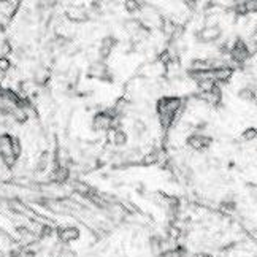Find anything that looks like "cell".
<instances>
[{
	"instance_id": "1",
	"label": "cell",
	"mask_w": 257,
	"mask_h": 257,
	"mask_svg": "<svg viewBox=\"0 0 257 257\" xmlns=\"http://www.w3.org/2000/svg\"><path fill=\"white\" fill-rule=\"evenodd\" d=\"M19 156H21V143L16 137L10 134L0 135V162L7 169H13Z\"/></svg>"
},
{
	"instance_id": "2",
	"label": "cell",
	"mask_w": 257,
	"mask_h": 257,
	"mask_svg": "<svg viewBox=\"0 0 257 257\" xmlns=\"http://www.w3.org/2000/svg\"><path fill=\"white\" fill-rule=\"evenodd\" d=\"M184 106H186V102L181 97L167 95V97H161L159 100H157L156 110H157V114H170V116L178 117L184 110Z\"/></svg>"
},
{
	"instance_id": "3",
	"label": "cell",
	"mask_w": 257,
	"mask_h": 257,
	"mask_svg": "<svg viewBox=\"0 0 257 257\" xmlns=\"http://www.w3.org/2000/svg\"><path fill=\"white\" fill-rule=\"evenodd\" d=\"M92 131L94 132H110L111 128H119L121 122L113 117L111 114H108L106 111H98L94 117H92Z\"/></svg>"
},
{
	"instance_id": "4",
	"label": "cell",
	"mask_w": 257,
	"mask_h": 257,
	"mask_svg": "<svg viewBox=\"0 0 257 257\" xmlns=\"http://www.w3.org/2000/svg\"><path fill=\"white\" fill-rule=\"evenodd\" d=\"M222 31L219 26H206L197 32V38L200 43H214L221 38Z\"/></svg>"
},
{
	"instance_id": "5",
	"label": "cell",
	"mask_w": 257,
	"mask_h": 257,
	"mask_svg": "<svg viewBox=\"0 0 257 257\" xmlns=\"http://www.w3.org/2000/svg\"><path fill=\"white\" fill-rule=\"evenodd\" d=\"M213 143L211 137L203 135V134H192L187 137L186 145L191 148L192 151H203L206 148H210V145Z\"/></svg>"
},
{
	"instance_id": "6",
	"label": "cell",
	"mask_w": 257,
	"mask_h": 257,
	"mask_svg": "<svg viewBox=\"0 0 257 257\" xmlns=\"http://www.w3.org/2000/svg\"><path fill=\"white\" fill-rule=\"evenodd\" d=\"M57 236L59 240L62 243L68 244V243H73L80 238V229L75 225H64V227H59L57 229Z\"/></svg>"
},
{
	"instance_id": "7",
	"label": "cell",
	"mask_w": 257,
	"mask_h": 257,
	"mask_svg": "<svg viewBox=\"0 0 257 257\" xmlns=\"http://www.w3.org/2000/svg\"><path fill=\"white\" fill-rule=\"evenodd\" d=\"M87 75L91 78H97V80H106L110 78V73H108V67L105 65L103 61H95L89 65Z\"/></svg>"
},
{
	"instance_id": "8",
	"label": "cell",
	"mask_w": 257,
	"mask_h": 257,
	"mask_svg": "<svg viewBox=\"0 0 257 257\" xmlns=\"http://www.w3.org/2000/svg\"><path fill=\"white\" fill-rule=\"evenodd\" d=\"M114 46H116V38L114 37L106 35V37L102 38L100 48H98V56H100V61H105V59H108L111 56Z\"/></svg>"
},
{
	"instance_id": "9",
	"label": "cell",
	"mask_w": 257,
	"mask_h": 257,
	"mask_svg": "<svg viewBox=\"0 0 257 257\" xmlns=\"http://www.w3.org/2000/svg\"><path fill=\"white\" fill-rule=\"evenodd\" d=\"M108 138H110V142L114 146H117V148L125 146L127 142H128V135H127V132L124 131L122 127H119V128H111V131L108 132Z\"/></svg>"
},
{
	"instance_id": "10",
	"label": "cell",
	"mask_w": 257,
	"mask_h": 257,
	"mask_svg": "<svg viewBox=\"0 0 257 257\" xmlns=\"http://www.w3.org/2000/svg\"><path fill=\"white\" fill-rule=\"evenodd\" d=\"M51 164H53L51 154H49L48 151H45V153H42L40 156H38L37 164H35V170L38 173H45V172H48L49 169H51Z\"/></svg>"
},
{
	"instance_id": "11",
	"label": "cell",
	"mask_w": 257,
	"mask_h": 257,
	"mask_svg": "<svg viewBox=\"0 0 257 257\" xmlns=\"http://www.w3.org/2000/svg\"><path fill=\"white\" fill-rule=\"evenodd\" d=\"M73 191L78 194V195H83V197H91L92 194H94V191H92V187L89 186V183H84V181H80V180H75L73 181Z\"/></svg>"
},
{
	"instance_id": "12",
	"label": "cell",
	"mask_w": 257,
	"mask_h": 257,
	"mask_svg": "<svg viewBox=\"0 0 257 257\" xmlns=\"http://www.w3.org/2000/svg\"><path fill=\"white\" fill-rule=\"evenodd\" d=\"M238 97L241 100H246V102H252L255 100V87L252 86H244L238 91Z\"/></svg>"
},
{
	"instance_id": "13",
	"label": "cell",
	"mask_w": 257,
	"mask_h": 257,
	"mask_svg": "<svg viewBox=\"0 0 257 257\" xmlns=\"http://www.w3.org/2000/svg\"><path fill=\"white\" fill-rule=\"evenodd\" d=\"M132 131H134L137 135H143V134H146V131H148V125H146V122H145L143 119H135V121H134V125H132Z\"/></svg>"
},
{
	"instance_id": "14",
	"label": "cell",
	"mask_w": 257,
	"mask_h": 257,
	"mask_svg": "<svg viewBox=\"0 0 257 257\" xmlns=\"http://www.w3.org/2000/svg\"><path fill=\"white\" fill-rule=\"evenodd\" d=\"M241 138L244 142H252L257 138V128L255 127H249V128H246V131L241 134Z\"/></svg>"
},
{
	"instance_id": "15",
	"label": "cell",
	"mask_w": 257,
	"mask_h": 257,
	"mask_svg": "<svg viewBox=\"0 0 257 257\" xmlns=\"http://www.w3.org/2000/svg\"><path fill=\"white\" fill-rule=\"evenodd\" d=\"M124 5H125V10L128 13H137L143 8V5L140 2H134V0H128V2H125Z\"/></svg>"
},
{
	"instance_id": "16",
	"label": "cell",
	"mask_w": 257,
	"mask_h": 257,
	"mask_svg": "<svg viewBox=\"0 0 257 257\" xmlns=\"http://www.w3.org/2000/svg\"><path fill=\"white\" fill-rule=\"evenodd\" d=\"M246 13H257V0H248L244 2Z\"/></svg>"
}]
</instances>
